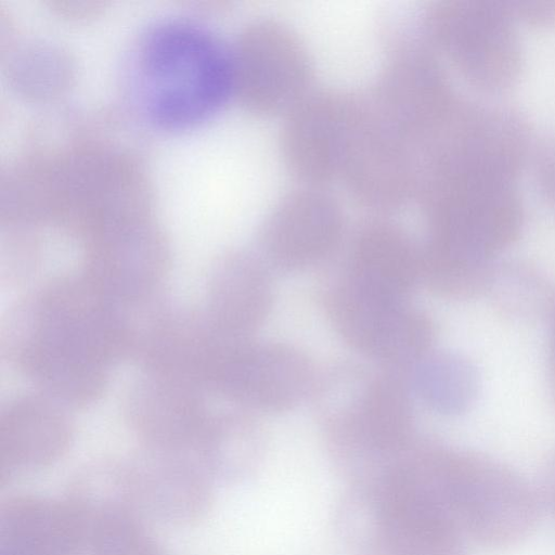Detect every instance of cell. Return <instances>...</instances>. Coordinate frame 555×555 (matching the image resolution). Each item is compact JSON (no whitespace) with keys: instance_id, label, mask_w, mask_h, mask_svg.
<instances>
[{"instance_id":"obj_3","label":"cell","mask_w":555,"mask_h":555,"mask_svg":"<svg viewBox=\"0 0 555 555\" xmlns=\"http://www.w3.org/2000/svg\"><path fill=\"white\" fill-rule=\"evenodd\" d=\"M438 456L441 507L459 530L482 545L505 547L534 529L538 500L516 472L475 453L440 450Z\"/></svg>"},{"instance_id":"obj_12","label":"cell","mask_w":555,"mask_h":555,"mask_svg":"<svg viewBox=\"0 0 555 555\" xmlns=\"http://www.w3.org/2000/svg\"><path fill=\"white\" fill-rule=\"evenodd\" d=\"M361 99L337 90L310 91L284 114L281 152L308 185L338 178L347 138Z\"/></svg>"},{"instance_id":"obj_7","label":"cell","mask_w":555,"mask_h":555,"mask_svg":"<svg viewBox=\"0 0 555 555\" xmlns=\"http://www.w3.org/2000/svg\"><path fill=\"white\" fill-rule=\"evenodd\" d=\"M426 40H403L388 53L373 105L416 150L435 134L464 100Z\"/></svg>"},{"instance_id":"obj_24","label":"cell","mask_w":555,"mask_h":555,"mask_svg":"<svg viewBox=\"0 0 555 555\" xmlns=\"http://www.w3.org/2000/svg\"><path fill=\"white\" fill-rule=\"evenodd\" d=\"M548 312L551 323L547 346V377L551 396L555 402V297Z\"/></svg>"},{"instance_id":"obj_23","label":"cell","mask_w":555,"mask_h":555,"mask_svg":"<svg viewBox=\"0 0 555 555\" xmlns=\"http://www.w3.org/2000/svg\"><path fill=\"white\" fill-rule=\"evenodd\" d=\"M49 4L65 17L88 18L98 15L105 3L96 0H51Z\"/></svg>"},{"instance_id":"obj_15","label":"cell","mask_w":555,"mask_h":555,"mask_svg":"<svg viewBox=\"0 0 555 555\" xmlns=\"http://www.w3.org/2000/svg\"><path fill=\"white\" fill-rule=\"evenodd\" d=\"M272 299L268 267L243 253L227 254L211 270L204 320L227 337L249 339L269 315Z\"/></svg>"},{"instance_id":"obj_19","label":"cell","mask_w":555,"mask_h":555,"mask_svg":"<svg viewBox=\"0 0 555 555\" xmlns=\"http://www.w3.org/2000/svg\"><path fill=\"white\" fill-rule=\"evenodd\" d=\"M406 370L411 388L424 404L439 414H461L475 400L476 370L456 353L430 350Z\"/></svg>"},{"instance_id":"obj_13","label":"cell","mask_w":555,"mask_h":555,"mask_svg":"<svg viewBox=\"0 0 555 555\" xmlns=\"http://www.w3.org/2000/svg\"><path fill=\"white\" fill-rule=\"evenodd\" d=\"M125 464L131 503L142 520L190 526L208 512V473L193 459L149 450Z\"/></svg>"},{"instance_id":"obj_4","label":"cell","mask_w":555,"mask_h":555,"mask_svg":"<svg viewBox=\"0 0 555 555\" xmlns=\"http://www.w3.org/2000/svg\"><path fill=\"white\" fill-rule=\"evenodd\" d=\"M425 40L470 85L508 88L522 64L512 9L496 0H439L424 14Z\"/></svg>"},{"instance_id":"obj_20","label":"cell","mask_w":555,"mask_h":555,"mask_svg":"<svg viewBox=\"0 0 555 555\" xmlns=\"http://www.w3.org/2000/svg\"><path fill=\"white\" fill-rule=\"evenodd\" d=\"M488 293L501 313L515 320H528L546 309L550 311L554 300L545 280L522 264L495 268Z\"/></svg>"},{"instance_id":"obj_10","label":"cell","mask_w":555,"mask_h":555,"mask_svg":"<svg viewBox=\"0 0 555 555\" xmlns=\"http://www.w3.org/2000/svg\"><path fill=\"white\" fill-rule=\"evenodd\" d=\"M418 167L415 151L361 99L345 145L338 178L349 194L376 210H392L415 197Z\"/></svg>"},{"instance_id":"obj_17","label":"cell","mask_w":555,"mask_h":555,"mask_svg":"<svg viewBox=\"0 0 555 555\" xmlns=\"http://www.w3.org/2000/svg\"><path fill=\"white\" fill-rule=\"evenodd\" d=\"M0 63L10 88L31 102L64 96L74 86L77 63L62 43L22 31L0 9Z\"/></svg>"},{"instance_id":"obj_11","label":"cell","mask_w":555,"mask_h":555,"mask_svg":"<svg viewBox=\"0 0 555 555\" xmlns=\"http://www.w3.org/2000/svg\"><path fill=\"white\" fill-rule=\"evenodd\" d=\"M345 215L339 202L318 185L306 184L284 195L259 232L264 264L293 272L314 264L339 244Z\"/></svg>"},{"instance_id":"obj_2","label":"cell","mask_w":555,"mask_h":555,"mask_svg":"<svg viewBox=\"0 0 555 555\" xmlns=\"http://www.w3.org/2000/svg\"><path fill=\"white\" fill-rule=\"evenodd\" d=\"M135 78L151 121L186 128L216 113L233 93L231 49L203 24L165 18L139 40Z\"/></svg>"},{"instance_id":"obj_22","label":"cell","mask_w":555,"mask_h":555,"mask_svg":"<svg viewBox=\"0 0 555 555\" xmlns=\"http://www.w3.org/2000/svg\"><path fill=\"white\" fill-rule=\"evenodd\" d=\"M535 158V173L540 191L555 209V139L544 143Z\"/></svg>"},{"instance_id":"obj_16","label":"cell","mask_w":555,"mask_h":555,"mask_svg":"<svg viewBox=\"0 0 555 555\" xmlns=\"http://www.w3.org/2000/svg\"><path fill=\"white\" fill-rule=\"evenodd\" d=\"M87 543L85 524L68 499L17 495L1 506V555H83Z\"/></svg>"},{"instance_id":"obj_5","label":"cell","mask_w":555,"mask_h":555,"mask_svg":"<svg viewBox=\"0 0 555 555\" xmlns=\"http://www.w3.org/2000/svg\"><path fill=\"white\" fill-rule=\"evenodd\" d=\"M409 395L398 373H371L350 363L318 376L312 390L317 414L333 436L377 449L397 448L409 437Z\"/></svg>"},{"instance_id":"obj_6","label":"cell","mask_w":555,"mask_h":555,"mask_svg":"<svg viewBox=\"0 0 555 555\" xmlns=\"http://www.w3.org/2000/svg\"><path fill=\"white\" fill-rule=\"evenodd\" d=\"M231 61L233 93L251 113L285 114L310 92L309 53L282 21L258 17L248 22L231 48Z\"/></svg>"},{"instance_id":"obj_1","label":"cell","mask_w":555,"mask_h":555,"mask_svg":"<svg viewBox=\"0 0 555 555\" xmlns=\"http://www.w3.org/2000/svg\"><path fill=\"white\" fill-rule=\"evenodd\" d=\"M118 309L87 275L54 280L16 306L10 354L54 397L90 402L130 344Z\"/></svg>"},{"instance_id":"obj_21","label":"cell","mask_w":555,"mask_h":555,"mask_svg":"<svg viewBox=\"0 0 555 555\" xmlns=\"http://www.w3.org/2000/svg\"><path fill=\"white\" fill-rule=\"evenodd\" d=\"M86 555H166L138 515L121 512L92 522Z\"/></svg>"},{"instance_id":"obj_18","label":"cell","mask_w":555,"mask_h":555,"mask_svg":"<svg viewBox=\"0 0 555 555\" xmlns=\"http://www.w3.org/2000/svg\"><path fill=\"white\" fill-rule=\"evenodd\" d=\"M68 420L44 399L24 398L9 405L0 423V476L46 467L67 450Z\"/></svg>"},{"instance_id":"obj_9","label":"cell","mask_w":555,"mask_h":555,"mask_svg":"<svg viewBox=\"0 0 555 555\" xmlns=\"http://www.w3.org/2000/svg\"><path fill=\"white\" fill-rule=\"evenodd\" d=\"M317 377L309 358L295 347L244 339L220 350L207 389L244 408L283 412L312 393Z\"/></svg>"},{"instance_id":"obj_25","label":"cell","mask_w":555,"mask_h":555,"mask_svg":"<svg viewBox=\"0 0 555 555\" xmlns=\"http://www.w3.org/2000/svg\"><path fill=\"white\" fill-rule=\"evenodd\" d=\"M543 495L555 514V455L548 461L544 469Z\"/></svg>"},{"instance_id":"obj_14","label":"cell","mask_w":555,"mask_h":555,"mask_svg":"<svg viewBox=\"0 0 555 555\" xmlns=\"http://www.w3.org/2000/svg\"><path fill=\"white\" fill-rule=\"evenodd\" d=\"M340 279L370 295L405 301L421 280V248L400 227L370 222L357 233Z\"/></svg>"},{"instance_id":"obj_8","label":"cell","mask_w":555,"mask_h":555,"mask_svg":"<svg viewBox=\"0 0 555 555\" xmlns=\"http://www.w3.org/2000/svg\"><path fill=\"white\" fill-rule=\"evenodd\" d=\"M335 331L357 351L395 370L408 369L431 350L435 326L405 301L364 293L340 278L324 297Z\"/></svg>"}]
</instances>
